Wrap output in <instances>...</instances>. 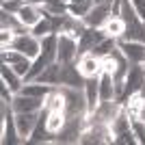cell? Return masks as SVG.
<instances>
[{"instance_id": "8992f818", "label": "cell", "mask_w": 145, "mask_h": 145, "mask_svg": "<svg viewBox=\"0 0 145 145\" xmlns=\"http://www.w3.org/2000/svg\"><path fill=\"white\" fill-rule=\"evenodd\" d=\"M110 18H113L110 2H104V5H95L82 20H85V24L91 26V28H104V24H106Z\"/></svg>"}, {"instance_id": "7402d4cb", "label": "cell", "mask_w": 145, "mask_h": 145, "mask_svg": "<svg viewBox=\"0 0 145 145\" xmlns=\"http://www.w3.org/2000/svg\"><path fill=\"white\" fill-rule=\"evenodd\" d=\"M123 30H126V22L121 18H110L106 24H104V33L108 37H115V39H119L121 35H123Z\"/></svg>"}, {"instance_id": "83f0119b", "label": "cell", "mask_w": 145, "mask_h": 145, "mask_svg": "<svg viewBox=\"0 0 145 145\" xmlns=\"http://www.w3.org/2000/svg\"><path fill=\"white\" fill-rule=\"evenodd\" d=\"M65 2H69V0H65Z\"/></svg>"}, {"instance_id": "52a82bcc", "label": "cell", "mask_w": 145, "mask_h": 145, "mask_svg": "<svg viewBox=\"0 0 145 145\" xmlns=\"http://www.w3.org/2000/svg\"><path fill=\"white\" fill-rule=\"evenodd\" d=\"M106 37L108 35L104 33V28H91V26H87V28L82 30V35L78 37V52L80 54L91 52V50L95 48L102 39H106Z\"/></svg>"}, {"instance_id": "d4e9b609", "label": "cell", "mask_w": 145, "mask_h": 145, "mask_svg": "<svg viewBox=\"0 0 145 145\" xmlns=\"http://www.w3.org/2000/svg\"><path fill=\"white\" fill-rule=\"evenodd\" d=\"M134 9H137V13H139V18L145 22V0H132Z\"/></svg>"}, {"instance_id": "30bf717a", "label": "cell", "mask_w": 145, "mask_h": 145, "mask_svg": "<svg viewBox=\"0 0 145 145\" xmlns=\"http://www.w3.org/2000/svg\"><path fill=\"white\" fill-rule=\"evenodd\" d=\"M46 100H39V97H30L24 93H15L11 100V108L13 113H33V110H41Z\"/></svg>"}, {"instance_id": "9c48e42d", "label": "cell", "mask_w": 145, "mask_h": 145, "mask_svg": "<svg viewBox=\"0 0 145 145\" xmlns=\"http://www.w3.org/2000/svg\"><path fill=\"white\" fill-rule=\"evenodd\" d=\"M85 76L80 74L78 65H61V85L59 87H72V89H85Z\"/></svg>"}, {"instance_id": "6da1fadb", "label": "cell", "mask_w": 145, "mask_h": 145, "mask_svg": "<svg viewBox=\"0 0 145 145\" xmlns=\"http://www.w3.org/2000/svg\"><path fill=\"white\" fill-rule=\"evenodd\" d=\"M65 95V117H87V97L82 89H72V87H61Z\"/></svg>"}, {"instance_id": "3957f363", "label": "cell", "mask_w": 145, "mask_h": 145, "mask_svg": "<svg viewBox=\"0 0 145 145\" xmlns=\"http://www.w3.org/2000/svg\"><path fill=\"white\" fill-rule=\"evenodd\" d=\"M80 56L78 52V37L69 35V33H61L59 35V48H56V63L61 65H69Z\"/></svg>"}, {"instance_id": "2e32d148", "label": "cell", "mask_w": 145, "mask_h": 145, "mask_svg": "<svg viewBox=\"0 0 145 145\" xmlns=\"http://www.w3.org/2000/svg\"><path fill=\"white\" fill-rule=\"evenodd\" d=\"M0 74H2V82H5V85L13 91V93H20V91H22V87H24V78H22V76H18V74L13 72V67H11V65L2 63V67H0Z\"/></svg>"}, {"instance_id": "44dd1931", "label": "cell", "mask_w": 145, "mask_h": 145, "mask_svg": "<svg viewBox=\"0 0 145 145\" xmlns=\"http://www.w3.org/2000/svg\"><path fill=\"white\" fill-rule=\"evenodd\" d=\"M93 7H95V0H69L67 2V11L72 15H76V18H85Z\"/></svg>"}, {"instance_id": "5bb4252c", "label": "cell", "mask_w": 145, "mask_h": 145, "mask_svg": "<svg viewBox=\"0 0 145 145\" xmlns=\"http://www.w3.org/2000/svg\"><path fill=\"white\" fill-rule=\"evenodd\" d=\"M115 100V76L108 69L100 72V102Z\"/></svg>"}, {"instance_id": "5b68a950", "label": "cell", "mask_w": 145, "mask_h": 145, "mask_svg": "<svg viewBox=\"0 0 145 145\" xmlns=\"http://www.w3.org/2000/svg\"><path fill=\"white\" fill-rule=\"evenodd\" d=\"M117 46H119V50L123 52V56H126L130 63H137V65H143L145 63V43L141 41H128V39H117Z\"/></svg>"}, {"instance_id": "277c9868", "label": "cell", "mask_w": 145, "mask_h": 145, "mask_svg": "<svg viewBox=\"0 0 145 145\" xmlns=\"http://www.w3.org/2000/svg\"><path fill=\"white\" fill-rule=\"evenodd\" d=\"M9 48L18 50V52H22V54H26L28 59H37L39 52H41V39L35 37L30 30H26V33H20V35L13 37V41H11Z\"/></svg>"}, {"instance_id": "ba28073f", "label": "cell", "mask_w": 145, "mask_h": 145, "mask_svg": "<svg viewBox=\"0 0 145 145\" xmlns=\"http://www.w3.org/2000/svg\"><path fill=\"white\" fill-rule=\"evenodd\" d=\"M15 128H18L22 141H28L33 130H35L37 121H39V110H33V113H15Z\"/></svg>"}, {"instance_id": "9a60e30c", "label": "cell", "mask_w": 145, "mask_h": 145, "mask_svg": "<svg viewBox=\"0 0 145 145\" xmlns=\"http://www.w3.org/2000/svg\"><path fill=\"white\" fill-rule=\"evenodd\" d=\"M108 126H110V132H113V139H115L117 134H121V132H126V130L132 128V117L126 110V106H121V110L115 115V119L110 121Z\"/></svg>"}, {"instance_id": "7a4b0ae2", "label": "cell", "mask_w": 145, "mask_h": 145, "mask_svg": "<svg viewBox=\"0 0 145 145\" xmlns=\"http://www.w3.org/2000/svg\"><path fill=\"white\" fill-rule=\"evenodd\" d=\"M110 141H113V132L108 123L87 119L85 130L80 134V143H110Z\"/></svg>"}, {"instance_id": "4fadbf2b", "label": "cell", "mask_w": 145, "mask_h": 145, "mask_svg": "<svg viewBox=\"0 0 145 145\" xmlns=\"http://www.w3.org/2000/svg\"><path fill=\"white\" fill-rule=\"evenodd\" d=\"M85 97H87V108H89V115L97 108L100 104V76H93V78L85 80Z\"/></svg>"}, {"instance_id": "4316f807", "label": "cell", "mask_w": 145, "mask_h": 145, "mask_svg": "<svg viewBox=\"0 0 145 145\" xmlns=\"http://www.w3.org/2000/svg\"><path fill=\"white\" fill-rule=\"evenodd\" d=\"M104 2H110V5H113V0H95V5H104Z\"/></svg>"}, {"instance_id": "484cf974", "label": "cell", "mask_w": 145, "mask_h": 145, "mask_svg": "<svg viewBox=\"0 0 145 145\" xmlns=\"http://www.w3.org/2000/svg\"><path fill=\"white\" fill-rule=\"evenodd\" d=\"M22 2H26V5H46V2H48V0H22Z\"/></svg>"}, {"instance_id": "8fae6325", "label": "cell", "mask_w": 145, "mask_h": 145, "mask_svg": "<svg viewBox=\"0 0 145 145\" xmlns=\"http://www.w3.org/2000/svg\"><path fill=\"white\" fill-rule=\"evenodd\" d=\"M76 65H78L80 74H82L85 78L100 76V72H102V59H100V56H95L93 52H85V54H80Z\"/></svg>"}, {"instance_id": "603a6c76", "label": "cell", "mask_w": 145, "mask_h": 145, "mask_svg": "<svg viewBox=\"0 0 145 145\" xmlns=\"http://www.w3.org/2000/svg\"><path fill=\"white\" fill-rule=\"evenodd\" d=\"M132 132H134V137H137V143L145 145V119H141V117L132 119Z\"/></svg>"}, {"instance_id": "ac0fdd59", "label": "cell", "mask_w": 145, "mask_h": 145, "mask_svg": "<svg viewBox=\"0 0 145 145\" xmlns=\"http://www.w3.org/2000/svg\"><path fill=\"white\" fill-rule=\"evenodd\" d=\"M37 82H43V85H50V87H59L61 85V63H52L43 69L39 76H37Z\"/></svg>"}, {"instance_id": "cb8c5ba5", "label": "cell", "mask_w": 145, "mask_h": 145, "mask_svg": "<svg viewBox=\"0 0 145 145\" xmlns=\"http://www.w3.org/2000/svg\"><path fill=\"white\" fill-rule=\"evenodd\" d=\"M113 143H117V145H134L137 143V137H134L132 128L126 130V132H121V134H117L115 139H113Z\"/></svg>"}, {"instance_id": "ffe728a7", "label": "cell", "mask_w": 145, "mask_h": 145, "mask_svg": "<svg viewBox=\"0 0 145 145\" xmlns=\"http://www.w3.org/2000/svg\"><path fill=\"white\" fill-rule=\"evenodd\" d=\"M52 89H54V87L33 80V82H24V87H22V91H20V93L30 95V97H39V100H46V97H48V93H50Z\"/></svg>"}, {"instance_id": "7c38bea8", "label": "cell", "mask_w": 145, "mask_h": 145, "mask_svg": "<svg viewBox=\"0 0 145 145\" xmlns=\"http://www.w3.org/2000/svg\"><path fill=\"white\" fill-rule=\"evenodd\" d=\"M18 18L26 28H33L41 18H46V11H43V7H39V5H26L24 2L22 9L18 11Z\"/></svg>"}, {"instance_id": "e0dca14e", "label": "cell", "mask_w": 145, "mask_h": 145, "mask_svg": "<svg viewBox=\"0 0 145 145\" xmlns=\"http://www.w3.org/2000/svg\"><path fill=\"white\" fill-rule=\"evenodd\" d=\"M121 39L145 43V22H143V20L128 22V24H126V30H123V35H121Z\"/></svg>"}, {"instance_id": "d6986e66", "label": "cell", "mask_w": 145, "mask_h": 145, "mask_svg": "<svg viewBox=\"0 0 145 145\" xmlns=\"http://www.w3.org/2000/svg\"><path fill=\"white\" fill-rule=\"evenodd\" d=\"M56 48H59V35H46L41 39V52H39V56H43V59L48 61V63H54L56 61Z\"/></svg>"}]
</instances>
